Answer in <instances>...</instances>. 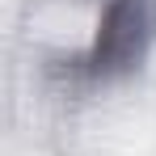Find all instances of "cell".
Instances as JSON below:
<instances>
[{
    "mask_svg": "<svg viewBox=\"0 0 156 156\" xmlns=\"http://www.w3.org/2000/svg\"><path fill=\"white\" fill-rule=\"evenodd\" d=\"M156 42V0H105L89 51L72 59L84 80H118L135 72Z\"/></svg>",
    "mask_w": 156,
    "mask_h": 156,
    "instance_id": "cell-1",
    "label": "cell"
}]
</instances>
